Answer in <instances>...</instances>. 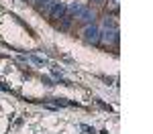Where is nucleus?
Instances as JSON below:
<instances>
[{
    "mask_svg": "<svg viewBox=\"0 0 153 134\" xmlns=\"http://www.w3.org/2000/svg\"><path fill=\"white\" fill-rule=\"evenodd\" d=\"M98 41H100L102 45H106V47L117 45V41H118V29H117V26H114V29H106L104 33L98 37Z\"/></svg>",
    "mask_w": 153,
    "mask_h": 134,
    "instance_id": "1",
    "label": "nucleus"
},
{
    "mask_svg": "<svg viewBox=\"0 0 153 134\" xmlns=\"http://www.w3.org/2000/svg\"><path fill=\"white\" fill-rule=\"evenodd\" d=\"M98 37H100V31H98V26L96 24H88L86 29H84V41L86 43H98Z\"/></svg>",
    "mask_w": 153,
    "mask_h": 134,
    "instance_id": "2",
    "label": "nucleus"
},
{
    "mask_svg": "<svg viewBox=\"0 0 153 134\" xmlns=\"http://www.w3.org/2000/svg\"><path fill=\"white\" fill-rule=\"evenodd\" d=\"M76 18H80L84 23H92V21H94V12L90 10L88 6H82V8L78 10V14H76Z\"/></svg>",
    "mask_w": 153,
    "mask_h": 134,
    "instance_id": "3",
    "label": "nucleus"
},
{
    "mask_svg": "<svg viewBox=\"0 0 153 134\" xmlns=\"http://www.w3.org/2000/svg\"><path fill=\"white\" fill-rule=\"evenodd\" d=\"M63 14H65V4L57 2V4L51 8V12H49V18H51V21H59Z\"/></svg>",
    "mask_w": 153,
    "mask_h": 134,
    "instance_id": "4",
    "label": "nucleus"
},
{
    "mask_svg": "<svg viewBox=\"0 0 153 134\" xmlns=\"http://www.w3.org/2000/svg\"><path fill=\"white\" fill-rule=\"evenodd\" d=\"M59 0H37V8L41 12H51V8L57 4Z\"/></svg>",
    "mask_w": 153,
    "mask_h": 134,
    "instance_id": "5",
    "label": "nucleus"
},
{
    "mask_svg": "<svg viewBox=\"0 0 153 134\" xmlns=\"http://www.w3.org/2000/svg\"><path fill=\"white\" fill-rule=\"evenodd\" d=\"M71 21H74V16H70V14L65 12V14L61 16V24H59V26H61V31H68V29H70V24H71Z\"/></svg>",
    "mask_w": 153,
    "mask_h": 134,
    "instance_id": "6",
    "label": "nucleus"
},
{
    "mask_svg": "<svg viewBox=\"0 0 153 134\" xmlns=\"http://www.w3.org/2000/svg\"><path fill=\"white\" fill-rule=\"evenodd\" d=\"M118 8H120V0H110L108 2V12L110 14H118Z\"/></svg>",
    "mask_w": 153,
    "mask_h": 134,
    "instance_id": "7",
    "label": "nucleus"
},
{
    "mask_svg": "<svg viewBox=\"0 0 153 134\" xmlns=\"http://www.w3.org/2000/svg\"><path fill=\"white\" fill-rule=\"evenodd\" d=\"M82 130H84V134H94V128H90V126H86V124L82 126Z\"/></svg>",
    "mask_w": 153,
    "mask_h": 134,
    "instance_id": "8",
    "label": "nucleus"
},
{
    "mask_svg": "<svg viewBox=\"0 0 153 134\" xmlns=\"http://www.w3.org/2000/svg\"><path fill=\"white\" fill-rule=\"evenodd\" d=\"M90 2H92V4H102L104 0H90Z\"/></svg>",
    "mask_w": 153,
    "mask_h": 134,
    "instance_id": "9",
    "label": "nucleus"
}]
</instances>
